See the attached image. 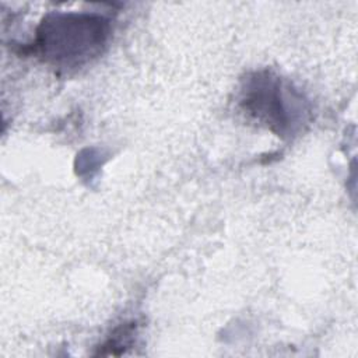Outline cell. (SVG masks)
<instances>
[{
  "label": "cell",
  "instance_id": "obj_1",
  "mask_svg": "<svg viewBox=\"0 0 358 358\" xmlns=\"http://www.w3.org/2000/svg\"><path fill=\"white\" fill-rule=\"evenodd\" d=\"M108 38L103 18L85 14L56 15L43 21L35 48L55 66L80 67L95 57Z\"/></svg>",
  "mask_w": 358,
  "mask_h": 358
},
{
  "label": "cell",
  "instance_id": "obj_2",
  "mask_svg": "<svg viewBox=\"0 0 358 358\" xmlns=\"http://www.w3.org/2000/svg\"><path fill=\"white\" fill-rule=\"evenodd\" d=\"M239 106L278 136H292L305 123L302 96L270 73H255L241 88Z\"/></svg>",
  "mask_w": 358,
  "mask_h": 358
}]
</instances>
